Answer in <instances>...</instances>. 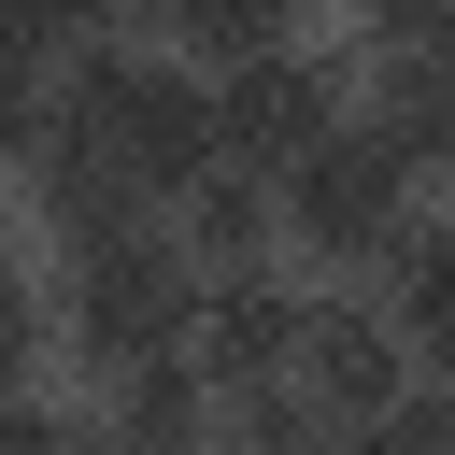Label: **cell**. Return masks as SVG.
Masks as SVG:
<instances>
[{
	"instance_id": "6da1fadb",
	"label": "cell",
	"mask_w": 455,
	"mask_h": 455,
	"mask_svg": "<svg viewBox=\"0 0 455 455\" xmlns=\"http://www.w3.org/2000/svg\"><path fill=\"white\" fill-rule=\"evenodd\" d=\"M57 128H71L128 199H185V185L228 156V128H213V71H185V57H128V43H85V57H71Z\"/></svg>"
},
{
	"instance_id": "7a4b0ae2",
	"label": "cell",
	"mask_w": 455,
	"mask_h": 455,
	"mask_svg": "<svg viewBox=\"0 0 455 455\" xmlns=\"http://www.w3.org/2000/svg\"><path fill=\"white\" fill-rule=\"evenodd\" d=\"M71 270H57V341L85 355V370H114V355H156V341H185L199 327V256L171 242V228H100V242H57Z\"/></svg>"
},
{
	"instance_id": "3957f363",
	"label": "cell",
	"mask_w": 455,
	"mask_h": 455,
	"mask_svg": "<svg viewBox=\"0 0 455 455\" xmlns=\"http://www.w3.org/2000/svg\"><path fill=\"white\" fill-rule=\"evenodd\" d=\"M270 185H284V242H299V256H327V270H384V256H398V228L427 213V185H412L355 114H341L299 171H270Z\"/></svg>"
},
{
	"instance_id": "277c9868",
	"label": "cell",
	"mask_w": 455,
	"mask_h": 455,
	"mask_svg": "<svg viewBox=\"0 0 455 455\" xmlns=\"http://www.w3.org/2000/svg\"><path fill=\"white\" fill-rule=\"evenodd\" d=\"M341 114H355V100H341V71H327L299 28L213 71V128H228V156H242V171H299V156H313Z\"/></svg>"
},
{
	"instance_id": "5b68a950",
	"label": "cell",
	"mask_w": 455,
	"mask_h": 455,
	"mask_svg": "<svg viewBox=\"0 0 455 455\" xmlns=\"http://www.w3.org/2000/svg\"><path fill=\"white\" fill-rule=\"evenodd\" d=\"M299 327H313V299L256 256V270H199V327H185V355L213 370V398H242V384H284V370H299Z\"/></svg>"
},
{
	"instance_id": "8992f818",
	"label": "cell",
	"mask_w": 455,
	"mask_h": 455,
	"mask_svg": "<svg viewBox=\"0 0 455 455\" xmlns=\"http://www.w3.org/2000/svg\"><path fill=\"white\" fill-rule=\"evenodd\" d=\"M114 455H213V427H228V398H213V370L185 355V341H156V355H114L100 370V412H85Z\"/></svg>"
},
{
	"instance_id": "52a82bcc",
	"label": "cell",
	"mask_w": 455,
	"mask_h": 455,
	"mask_svg": "<svg viewBox=\"0 0 455 455\" xmlns=\"http://www.w3.org/2000/svg\"><path fill=\"white\" fill-rule=\"evenodd\" d=\"M299 384L327 398V412H384L398 384H412V341H398V313H370V299H313V327H299Z\"/></svg>"
},
{
	"instance_id": "ba28073f",
	"label": "cell",
	"mask_w": 455,
	"mask_h": 455,
	"mask_svg": "<svg viewBox=\"0 0 455 455\" xmlns=\"http://www.w3.org/2000/svg\"><path fill=\"white\" fill-rule=\"evenodd\" d=\"M355 128H370L412 185H441V171H455V57H427V43H412V57H384V71H370V100H355Z\"/></svg>"
},
{
	"instance_id": "9c48e42d",
	"label": "cell",
	"mask_w": 455,
	"mask_h": 455,
	"mask_svg": "<svg viewBox=\"0 0 455 455\" xmlns=\"http://www.w3.org/2000/svg\"><path fill=\"white\" fill-rule=\"evenodd\" d=\"M171 213H185L171 242H185L199 270H256V256L284 242V185H270V171H242V156H213V171H199Z\"/></svg>"
},
{
	"instance_id": "30bf717a",
	"label": "cell",
	"mask_w": 455,
	"mask_h": 455,
	"mask_svg": "<svg viewBox=\"0 0 455 455\" xmlns=\"http://www.w3.org/2000/svg\"><path fill=\"white\" fill-rule=\"evenodd\" d=\"M384 313H398L412 370L455 384V213H412V228H398V256H384Z\"/></svg>"
},
{
	"instance_id": "8fae6325",
	"label": "cell",
	"mask_w": 455,
	"mask_h": 455,
	"mask_svg": "<svg viewBox=\"0 0 455 455\" xmlns=\"http://www.w3.org/2000/svg\"><path fill=\"white\" fill-rule=\"evenodd\" d=\"M341 441H355V412H327V398H313L299 370H284V384H242V398H228V455H341Z\"/></svg>"
},
{
	"instance_id": "7c38bea8",
	"label": "cell",
	"mask_w": 455,
	"mask_h": 455,
	"mask_svg": "<svg viewBox=\"0 0 455 455\" xmlns=\"http://www.w3.org/2000/svg\"><path fill=\"white\" fill-rule=\"evenodd\" d=\"M156 28H171L185 57H213V71H228V57L284 43V28H299V0H156Z\"/></svg>"
},
{
	"instance_id": "4fadbf2b",
	"label": "cell",
	"mask_w": 455,
	"mask_h": 455,
	"mask_svg": "<svg viewBox=\"0 0 455 455\" xmlns=\"http://www.w3.org/2000/svg\"><path fill=\"white\" fill-rule=\"evenodd\" d=\"M0 455H114L85 412H43V398H0Z\"/></svg>"
},
{
	"instance_id": "5bb4252c",
	"label": "cell",
	"mask_w": 455,
	"mask_h": 455,
	"mask_svg": "<svg viewBox=\"0 0 455 455\" xmlns=\"http://www.w3.org/2000/svg\"><path fill=\"white\" fill-rule=\"evenodd\" d=\"M355 28H370L384 57H412V43L441 57V43H455V0H355Z\"/></svg>"
},
{
	"instance_id": "9a60e30c",
	"label": "cell",
	"mask_w": 455,
	"mask_h": 455,
	"mask_svg": "<svg viewBox=\"0 0 455 455\" xmlns=\"http://www.w3.org/2000/svg\"><path fill=\"white\" fill-rule=\"evenodd\" d=\"M28 370H43V299L0 270V398H28Z\"/></svg>"
},
{
	"instance_id": "2e32d148",
	"label": "cell",
	"mask_w": 455,
	"mask_h": 455,
	"mask_svg": "<svg viewBox=\"0 0 455 455\" xmlns=\"http://www.w3.org/2000/svg\"><path fill=\"white\" fill-rule=\"evenodd\" d=\"M28 14H43V43L71 57V43H114V14H142V0H28Z\"/></svg>"
},
{
	"instance_id": "e0dca14e",
	"label": "cell",
	"mask_w": 455,
	"mask_h": 455,
	"mask_svg": "<svg viewBox=\"0 0 455 455\" xmlns=\"http://www.w3.org/2000/svg\"><path fill=\"white\" fill-rule=\"evenodd\" d=\"M341 455H398V441H384V427H355V441H341Z\"/></svg>"
},
{
	"instance_id": "ac0fdd59",
	"label": "cell",
	"mask_w": 455,
	"mask_h": 455,
	"mask_svg": "<svg viewBox=\"0 0 455 455\" xmlns=\"http://www.w3.org/2000/svg\"><path fill=\"white\" fill-rule=\"evenodd\" d=\"M0 270H14V256H0Z\"/></svg>"
}]
</instances>
